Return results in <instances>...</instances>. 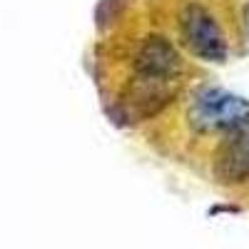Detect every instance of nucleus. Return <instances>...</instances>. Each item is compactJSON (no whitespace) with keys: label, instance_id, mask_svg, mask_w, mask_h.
Here are the masks:
<instances>
[{"label":"nucleus","instance_id":"2","mask_svg":"<svg viewBox=\"0 0 249 249\" xmlns=\"http://www.w3.org/2000/svg\"><path fill=\"white\" fill-rule=\"evenodd\" d=\"M172 25L177 43L195 60L224 65L232 57V33L217 0H175Z\"/></svg>","mask_w":249,"mask_h":249},{"label":"nucleus","instance_id":"1","mask_svg":"<svg viewBox=\"0 0 249 249\" xmlns=\"http://www.w3.org/2000/svg\"><path fill=\"white\" fill-rule=\"evenodd\" d=\"M124 85L120 95L122 112L144 120L160 112L182 92L187 62L177 45L160 33H144L124 53Z\"/></svg>","mask_w":249,"mask_h":249},{"label":"nucleus","instance_id":"5","mask_svg":"<svg viewBox=\"0 0 249 249\" xmlns=\"http://www.w3.org/2000/svg\"><path fill=\"white\" fill-rule=\"evenodd\" d=\"M242 25H244V33L249 37V0H247V5H244V15H242Z\"/></svg>","mask_w":249,"mask_h":249},{"label":"nucleus","instance_id":"3","mask_svg":"<svg viewBox=\"0 0 249 249\" xmlns=\"http://www.w3.org/2000/svg\"><path fill=\"white\" fill-rule=\"evenodd\" d=\"M249 115V100L222 88H199L187 105V124L195 135H222Z\"/></svg>","mask_w":249,"mask_h":249},{"label":"nucleus","instance_id":"4","mask_svg":"<svg viewBox=\"0 0 249 249\" xmlns=\"http://www.w3.org/2000/svg\"><path fill=\"white\" fill-rule=\"evenodd\" d=\"M212 177L222 187H239L249 182V115L222 132L212 155Z\"/></svg>","mask_w":249,"mask_h":249}]
</instances>
